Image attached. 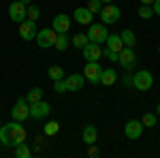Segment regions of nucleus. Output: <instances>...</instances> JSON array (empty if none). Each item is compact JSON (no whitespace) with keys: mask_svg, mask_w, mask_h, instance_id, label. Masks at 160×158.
Listing matches in <instances>:
<instances>
[{"mask_svg":"<svg viewBox=\"0 0 160 158\" xmlns=\"http://www.w3.org/2000/svg\"><path fill=\"white\" fill-rule=\"evenodd\" d=\"M0 141L9 147H15V145H19V143H24L26 141V128L22 126V122L13 120L9 124H2L0 126Z\"/></svg>","mask_w":160,"mask_h":158,"instance_id":"f257e3e1","label":"nucleus"},{"mask_svg":"<svg viewBox=\"0 0 160 158\" xmlns=\"http://www.w3.org/2000/svg\"><path fill=\"white\" fill-rule=\"evenodd\" d=\"M132 85H135L137 90H141V92H148L154 85V75L149 73V71H137L132 75Z\"/></svg>","mask_w":160,"mask_h":158,"instance_id":"f03ea898","label":"nucleus"},{"mask_svg":"<svg viewBox=\"0 0 160 158\" xmlns=\"http://www.w3.org/2000/svg\"><path fill=\"white\" fill-rule=\"evenodd\" d=\"M109 37V32H107V24H90L88 26V41H92V43H105Z\"/></svg>","mask_w":160,"mask_h":158,"instance_id":"7ed1b4c3","label":"nucleus"},{"mask_svg":"<svg viewBox=\"0 0 160 158\" xmlns=\"http://www.w3.org/2000/svg\"><path fill=\"white\" fill-rule=\"evenodd\" d=\"M56 37H58V32H56L53 28H43V30H38V32H37L34 41H37L38 47L49 49V47H53V43H56Z\"/></svg>","mask_w":160,"mask_h":158,"instance_id":"20e7f679","label":"nucleus"},{"mask_svg":"<svg viewBox=\"0 0 160 158\" xmlns=\"http://www.w3.org/2000/svg\"><path fill=\"white\" fill-rule=\"evenodd\" d=\"M11 115H13V120H17V122H24V120L30 118V103L26 100V96L17 98L15 107L11 109Z\"/></svg>","mask_w":160,"mask_h":158,"instance_id":"39448f33","label":"nucleus"},{"mask_svg":"<svg viewBox=\"0 0 160 158\" xmlns=\"http://www.w3.org/2000/svg\"><path fill=\"white\" fill-rule=\"evenodd\" d=\"M98 15H100V19H102V24H118L122 13H120V7H115L113 2H109L107 7L100 9Z\"/></svg>","mask_w":160,"mask_h":158,"instance_id":"423d86ee","label":"nucleus"},{"mask_svg":"<svg viewBox=\"0 0 160 158\" xmlns=\"http://www.w3.org/2000/svg\"><path fill=\"white\" fill-rule=\"evenodd\" d=\"M118 62H120V66H122L124 71H132L137 64V54L132 47H124L122 51H120V58H118Z\"/></svg>","mask_w":160,"mask_h":158,"instance_id":"0eeeda50","label":"nucleus"},{"mask_svg":"<svg viewBox=\"0 0 160 158\" xmlns=\"http://www.w3.org/2000/svg\"><path fill=\"white\" fill-rule=\"evenodd\" d=\"M51 113V105L49 103H45L43 98L37 100V103H30V118H34V120H43V118H47Z\"/></svg>","mask_w":160,"mask_h":158,"instance_id":"6e6552de","label":"nucleus"},{"mask_svg":"<svg viewBox=\"0 0 160 158\" xmlns=\"http://www.w3.org/2000/svg\"><path fill=\"white\" fill-rule=\"evenodd\" d=\"M100 73H102V66L98 62H86V69H83V77H86L90 84H100Z\"/></svg>","mask_w":160,"mask_h":158,"instance_id":"1a4fd4ad","label":"nucleus"},{"mask_svg":"<svg viewBox=\"0 0 160 158\" xmlns=\"http://www.w3.org/2000/svg\"><path fill=\"white\" fill-rule=\"evenodd\" d=\"M37 32H38L37 22H32V19H24V22L19 24V37L24 38V41H34Z\"/></svg>","mask_w":160,"mask_h":158,"instance_id":"9d476101","label":"nucleus"},{"mask_svg":"<svg viewBox=\"0 0 160 158\" xmlns=\"http://www.w3.org/2000/svg\"><path fill=\"white\" fill-rule=\"evenodd\" d=\"M83 51V58H86L88 62H98L100 58H102V49H100L98 43H92V41H88L86 47L81 49Z\"/></svg>","mask_w":160,"mask_h":158,"instance_id":"9b49d317","label":"nucleus"},{"mask_svg":"<svg viewBox=\"0 0 160 158\" xmlns=\"http://www.w3.org/2000/svg\"><path fill=\"white\" fill-rule=\"evenodd\" d=\"M64 81H66V90L68 92H79L83 88V84H86V77H83V73H71L64 77Z\"/></svg>","mask_w":160,"mask_h":158,"instance_id":"f8f14e48","label":"nucleus"},{"mask_svg":"<svg viewBox=\"0 0 160 158\" xmlns=\"http://www.w3.org/2000/svg\"><path fill=\"white\" fill-rule=\"evenodd\" d=\"M9 17H11L15 24H22L26 19V4H22L19 0H15L9 4Z\"/></svg>","mask_w":160,"mask_h":158,"instance_id":"ddd939ff","label":"nucleus"},{"mask_svg":"<svg viewBox=\"0 0 160 158\" xmlns=\"http://www.w3.org/2000/svg\"><path fill=\"white\" fill-rule=\"evenodd\" d=\"M124 135L128 137V139H139L141 135H143V124L141 120H128L126 122V126H124Z\"/></svg>","mask_w":160,"mask_h":158,"instance_id":"4468645a","label":"nucleus"},{"mask_svg":"<svg viewBox=\"0 0 160 158\" xmlns=\"http://www.w3.org/2000/svg\"><path fill=\"white\" fill-rule=\"evenodd\" d=\"M51 28L62 34V32H68V28H71V17L66 15V13H58L56 17H53V22H51Z\"/></svg>","mask_w":160,"mask_h":158,"instance_id":"2eb2a0df","label":"nucleus"},{"mask_svg":"<svg viewBox=\"0 0 160 158\" xmlns=\"http://www.w3.org/2000/svg\"><path fill=\"white\" fill-rule=\"evenodd\" d=\"M73 17H75V22H77V24L90 26V24H92V19H94V13L90 11L88 7H79V9H75Z\"/></svg>","mask_w":160,"mask_h":158,"instance_id":"dca6fc26","label":"nucleus"},{"mask_svg":"<svg viewBox=\"0 0 160 158\" xmlns=\"http://www.w3.org/2000/svg\"><path fill=\"white\" fill-rule=\"evenodd\" d=\"M81 139H83V143H88V145L96 143V139H98V130H96V126H92V124L83 126V130H81Z\"/></svg>","mask_w":160,"mask_h":158,"instance_id":"f3484780","label":"nucleus"},{"mask_svg":"<svg viewBox=\"0 0 160 158\" xmlns=\"http://www.w3.org/2000/svg\"><path fill=\"white\" fill-rule=\"evenodd\" d=\"M105 43H107V49L115 51V54H120L124 49V43H122V37H120V34H109Z\"/></svg>","mask_w":160,"mask_h":158,"instance_id":"a211bd4d","label":"nucleus"},{"mask_svg":"<svg viewBox=\"0 0 160 158\" xmlns=\"http://www.w3.org/2000/svg\"><path fill=\"white\" fill-rule=\"evenodd\" d=\"M115 81H118L115 69H102V73H100V84L102 85H113Z\"/></svg>","mask_w":160,"mask_h":158,"instance_id":"6ab92c4d","label":"nucleus"},{"mask_svg":"<svg viewBox=\"0 0 160 158\" xmlns=\"http://www.w3.org/2000/svg\"><path fill=\"white\" fill-rule=\"evenodd\" d=\"M120 37H122L124 47H132V49H135V45H137V37H135V32H132V30H124Z\"/></svg>","mask_w":160,"mask_h":158,"instance_id":"aec40b11","label":"nucleus"},{"mask_svg":"<svg viewBox=\"0 0 160 158\" xmlns=\"http://www.w3.org/2000/svg\"><path fill=\"white\" fill-rule=\"evenodd\" d=\"M47 75H49V79L51 81H58V79H64V69L62 66H58V64H51L49 66V71H47Z\"/></svg>","mask_w":160,"mask_h":158,"instance_id":"412c9836","label":"nucleus"},{"mask_svg":"<svg viewBox=\"0 0 160 158\" xmlns=\"http://www.w3.org/2000/svg\"><path fill=\"white\" fill-rule=\"evenodd\" d=\"M58 130H60V124L56 120L47 122V124L43 126V135H45V137H53V135H58Z\"/></svg>","mask_w":160,"mask_h":158,"instance_id":"4be33fe9","label":"nucleus"},{"mask_svg":"<svg viewBox=\"0 0 160 158\" xmlns=\"http://www.w3.org/2000/svg\"><path fill=\"white\" fill-rule=\"evenodd\" d=\"M53 47L58 49V51H64V49L68 47V32H62L56 37V43H53Z\"/></svg>","mask_w":160,"mask_h":158,"instance_id":"5701e85b","label":"nucleus"},{"mask_svg":"<svg viewBox=\"0 0 160 158\" xmlns=\"http://www.w3.org/2000/svg\"><path fill=\"white\" fill-rule=\"evenodd\" d=\"M15 156H17V158H30V156H32V150L26 145V141H24V143L15 145Z\"/></svg>","mask_w":160,"mask_h":158,"instance_id":"b1692460","label":"nucleus"},{"mask_svg":"<svg viewBox=\"0 0 160 158\" xmlns=\"http://www.w3.org/2000/svg\"><path fill=\"white\" fill-rule=\"evenodd\" d=\"M38 17H41V9H38L37 4H28V7H26V19L37 22Z\"/></svg>","mask_w":160,"mask_h":158,"instance_id":"393cba45","label":"nucleus"},{"mask_svg":"<svg viewBox=\"0 0 160 158\" xmlns=\"http://www.w3.org/2000/svg\"><path fill=\"white\" fill-rule=\"evenodd\" d=\"M156 120H158L156 113H145V115L141 118V124H143V128H154V126H156Z\"/></svg>","mask_w":160,"mask_h":158,"instance_id":"a878e982","label":"nucleus"},{"mask_svg":"<svg viewBox=\"0 0 160 158\" xmlns=\"http://www.w3.org/2000/svg\"><path fill=\"white\" fill-rule=\"evenodd\" d=\"M41 98H43V90H41V88H32V90L26 94V100H28V103H37Z\"/></svg>","mask_w":160,"mask_h":158,"instance_id":"bb28decb","label":"nucleus"},{"mask_svg":"<svg viewBox=\"0 0 160 158\" xmlns=\"http://www.w3.org/2000/svg\"><path fill=\"white\" fill-rule=\"evenodd\" d=\"M137 13H139V17H141V19H149V17L154 15V11H152V4H141Z\"/></svg>","mask_w":160,"mask_h":158,"instance_id":"cd10ccee","label":"nucleus"},{"mask_svg":"<svg viewBox=\"0 0 160 158\" xmlns=\"http://www.w3.org/2000/svg\"><path fill=\"white\" fill-rule=\"evenodd\" d=\"M86 43H88V34H75V37H73V45L77 49H83V47H86Z\"/></svg>","mask_w":160,"mask_h":158,"instance_id":"c85d7f7f","label":"nucleus"},{"mask_svg":"<svg viewBox=\"0 0 160 158\" xmlns=\"http://www.w3.org/2000/svg\"><path fill=\"white\" fill-rule=\"evenodd\" d=\"M53 92H58V94H64V92H68V90H66V81H64V79H58V81H53Z\"/></svg>","mask_w":160,"mask_h":158,"instance_id":"c756f323","label":"nucleus"},{"mask_svg":"<svg viewBox=\"0 0 160 158\" xmlns=\"http://www.w3.org/2000/svg\"><path fill=\"white\" fill-rule=\"evenodd\" d=\"M88 9L96 15V13H100V9H102V2H100V0H90V2H88Z\"/></svg>","mask_w":160,"mask_h":158,"instance_id":"7c9ffc66","label":"nucleus"},{"mask_svg":"<svg viewBox=\"0 0 160 158\" xmlns=\"http://www.w3.org/2000/svg\"><path fill=\"white\" fill-rule=\"evenodd\" d=\"M102 58H107L109 62H118V58H120V54H115V51H111V49H102Z\"/></svg>","mask_w":160,"mask_h":158,"instance_id":"2f4dec72","label":"nucleus"},{"mask_svg":"<svg viewBox=\"0 0 160 158\" xmlns=\"http://www.w3.org/2000/svg\"><path fill=\"white\" fill-rule=\"evenodd\" d=\"M34 143H37V145H34V152L45 150V137H37V139H34Z\"/></svg>","mask_w":160,"mask_h":158,"instance_id":"473e14b6","label":"nucleus"},{"mask_svg":"<svg viewBox=\"0 0 160 158\" xmlns=\"http://www.w3.org/2000/svg\"><path fill=\"white\" fill-rule=\"evenodd\" d=\"M88 156H90V158H98V156H100V150L94 145V143H92V147L88 150Z\"/></svg>","mask_w":160,"mask_h":158,"instance_id":"72a5a7b5","label":"nucleus"},{"mask_svg":"<svg viewBox=\"0 0 160 158\" xmlns=\"http://www.w3.org/2000/svg\"><path fill=\"white\" fill-rule=\"evenodd\" d=\"M152 11H154V15H160V0L152 2Z\"/></svg>","mask_w":160,"mask_h":158,"instance_id":"f704fd0d","label":"nucleus"},{"mask_svg":"<svg viewBox=\"0 0 160 158\" xmlns=\"http://www.w3.org/2000/svg\"><path fill=\"white\" fill-rule=\"evenodd\" d=\"M124 84H126V85H132V75H126V77H124Z\"/></svg>","mask_w":160,"mask_h":158,"instance_id":"c9c22d12","label":"nucleus"},{"mask_svg":"<svg viewBox=\"0 0 160 158\" xmlns=\"http://www.w3.org/2000/svg\"><path fill=\"white\" fill-rule=\"evenodd\" d=\"M19 2H22V4H26V7H28V4H32V0H19Z\"/></svg>","mask_w":160,"mask_h":158,"instance_id":"e433bc0d","label":"nucleus"},{"mask_svg":"<svg viewBox=\"0 0 160 158\" xmlns=\"http://www.w3.org/2000/svg\"><path fill=\"white\" fill-rule=\"evenodd\" d=\"M139 2H141V4H152L154 0H139Z\"/></svg>","mask_w":160,"mask_h":158,"instance_id":"4c0bfd02","label":"nucleus"},{"mask_svg":"<svg viewBox=\"0 0 160 158\" xmlns=\"http://www.w3.org/2000/svg\"><path fill=\"white\" fill-rule=\"evenodd\" d=\"M156 115H160V103H158V107H156Z\"/></svg>","mask_w":160,"mask_h":158,"instance_id":"58836bf2","label":"nucleus"},{"mask_svg":"<svg viewBox=\"0 0 160 158\" xmlns=\"http://www.w3.org/2000/svg\"><path fill=\"white\" fill-rule=\"evenodd\" d=\"M100 2H102V4H109V2H113V0H100Z\"/></svg>","mask_w":160,"mask_h":158,"instance_id":"ea45409f","label":"nucleus"},{"mask_svg":"<svg viewBox=\"0 0 160 158\" xmlns=\"http://www.w3.org/2000/svg\"><path fill=\"white\" fill-rule=\"evenodd\" d=\"M158 54H160V47H158Z\"/></svg>","mask_w":160,"mask_h":158,"instance_id":"a19ab883","label":"nucleus"},{"mask_svg":"<svg viewBox=\"0 0 160 158\" xmlns=\"http://www.w3.org/2000/svg\"><path fill=\"white\" fill-rule=\"evenodd\" d=\"M0 126H2V124H0Z\"/></svg>","mask_w":160,"mask_h":158,"instance_id":"79ce46f5","label":"nucleus"}]
</instances>
